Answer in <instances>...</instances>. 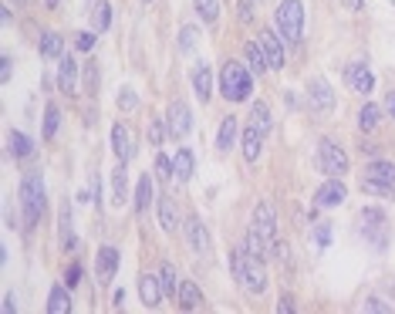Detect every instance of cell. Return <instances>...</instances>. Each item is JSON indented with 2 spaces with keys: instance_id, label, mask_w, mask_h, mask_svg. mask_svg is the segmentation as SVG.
Here are the masks:
<instances>
[{
  "instance_id": "1",
  "label": "cell",
  "mask_w": 395,
  "mask_h": 314,
  "mask_svg": "<svg viewBox=\"0 0 395 314\" xmlns=\"http://www.w3.org/2000/svg\"><path fill=\"white\" fill-rule=\"evenodd\" d=\"M254 91V71L247 68V61H227L220 71V95L227 102H247Z\"/></svg>"
},
{
  "instance_id": "2",
  "label": "cell",
  "mask_w": 395,
  "mask_h": 314,
  "mask_svg": "<svg viewBox=\"0 0 395 314\" xmlns=\"http://www.w3.org/2000/svg\"><path fill=\"white\" fill-rule=\"evenodd\" d=\"M48 209V193H44V176L41 173H30L24 183H21V213H24L27 230H34L41 223Z\"/></svg>"
},
{
  "instance_id": "3",
  "label": "cell",
  "mask_w": 395,
  "mask_h": 314,
  "mask_svg": "<svg viewBox=\"0 0 395 314\" xmlns=\"http://www.w3.org/2000/svg\"><path fill=\"white\" fill-rule=\"evenodd\" d=\"M230 267H234V277H237V281L247 290H250V294H263V290H267V270H263V261L250 257L243 247H240V250H234Z\"/></svg>"
},
{
  "instance_id": "4",
  "label": "cell",
  "mask_w": 395,
  "mask_h": 314,
  "mask_svg": "<svg viewBox=\"0 0 395 314\" xmlns=\"http://www.w3.org/2000/svg\"><path fill=\"white\" fill-rule=\"evenodd\" d=\"M277 34L284 41H290V44L301 41V34H304V3L301 0H281V7H277Z\"/></svg>"
},
{
  "instance_id": "5",
  "label": "cell",
  "mask_w": 395,
  "mask_h": 314,
  "mask_svg": "<svg viewBox=\"0 0 395 314\" xmlns=\"http://www.w3.org/2000/svg\"><path fill=\"white\" fill-rule=\"evenodd\" d=\"M362 236L375 250H389V216L382 209H365L362 213Z\"/></svg>"
},
{
  "instance_id": "6",
  "label": "cell",
  "mask_w": 395,
  "mask_h": 314,
  "mask_svg": "<svg viewBox=\"0 0 395 314\" xmlns=\"http://www.w3.org/2000/svg\"><path fill=\"white\" fill-rule=\"evenodd\" d=\"M317 166L328 176H344L348 173V152H344L335 139H321V146H317Z\"/></svg>"
},
{
  "instance_id": "7",
  "label": "cell",
  "mask_w": 395,
  "mask_h": 314,
  "mask_svg": "<svg viewBox=\"0 0 395 314\" xmlns=\"http://www.w3.org/2000/svg\"><path fill=\"white\" fill-rule=\"evenodd\" d=\"M250 227H254L270 247H277V213H274V207H270L267 200H261V203L254 207V223H250Z\"/></svg>"
},
{
  "instance_id": "8",
  "label": "cell",
  "mask_w": 395,
  "mask_h": 314,
  "mask_svg": "<svg viewBox=\"0 0 395 314\" xmlns=\"http://www.w3.org/2000/svg\"><path fill=\"white\" fill-rule=\"evenodd\" d=\"M115 274H119V250L105 243L102 250H98V257H95V277H98V284L108 288L112 281H115Z\"/></svg>"
},
{
  "instance_id": "9",
  "label": "cell",
  "mask_w": 395,
  "mask_h": 314,
  "mask_svg": "<svg viewBox=\"0 0 395 314\" xmlns=\"http://www.w3.org/2000/svg\"><path fill=\"white\" fill-rule=\"evenodd\" d=\"M263 139H267V135H263L257 125H250V122L243 125V132H240V149H243V162H250V166H254V162L261 159Z\"/></svg>"
},
{
  "instance_id": "10",
  "label": "cell",
  "mask_w": 395,
  "mask_h": 314,
  "mask_svg": "<svg viewBox=\"0 0 395 314\" xmlns=\"http://www.w3.org/2000/svg\"><path fill=\"white\" fill-rule=\"evenodd\" d=\"M186 243H189L196 254H207V250L213 247V236H210L207 223H203L200 216H189V220H186Z\"/></svg>"
},
{
  "instance_id": "11",
  "label": "cell",
  "mask_w": 395,
  "mask_h": 314,
  "mask_svg": "<svg viewBox=\"0 0 395 314\" xmlns=\"http://www.w3.org/2000/svg\"><path fill=\"white\" fill-rule=\"evenodd\" d=\"M344 81H348L355 91H362V95H369L371 88H375V75H371V68L365 64V61L344 64Z\"/></svg>"
},
{
  "instance_id": "12",
  "label": "cell",
  "mask_w": 395,
  "mask_h": 314,
  "mask_svg": "<svg viewBox=\"0 0 395 314\" xmlns=\"http://www.w3.org/2000/svg\"><path fill=\"white\" fill-rule=\"evenodd\" d=\"M257 44H261V51L267 54V64H270V68H284L288 58H284V44H281V34H277V30H261V41H257Z\"/></svg>"
},
{
  "instance_id": "13",
  "label": "cell",
  "mask_w": 395,
  "mask_h": 314,
  "mask_svg": "<svg viewBox=\"0 0 395 314\" xmlns=\"http://www.w3.org/2000/svg\"><path fill=\"white\" fill-rule=\"evenodd\" d=\"M58 85H61V91H64L68 98H75V95H78V58H71V54H64V58H61Z\"/></svg>"
},
{
  "instance_id": "14",
  "label": "cell",
  "mask_w": 395,
  "mask_h": 314,
  "mask_svg": "<svg viewBox=\"0 0 395 314\" xmlns=\"http://www.w3.org/2000/svg\"><path fill=\"white\" fill-rule=\"evenodd\" d=\"M112 149H115V159H119V162H129V159L135 156L132 132L125 122H115V125H112Z\"/></svg>"
},
{
  "instance_id": "15",
  "label": "cell",
  "mask_w": 395,
  "mask_h": 314,
  "mask_svg": "<svg viewBox=\"0 0 395 314\" xmlns=\"http://www.w3.org/2000/svg\"><path fill=\"white\" fill-rule=\"evenodd\" d=\"M308 98H311V105H315L317 112H331L335 108V91H331V85L324 78L308 81Z\"/></svg>"
},
{
  "instance_id": "16",
  "label": "cell",
  "mask_w": 395,
  "mask_h": 314,
  "mask_svg": "<svg viewBox=\"0 0 395 314\" xmlns=\"http://www.w3.org/2000/svg\"><path fill=\"white\" fill-rule=\"evenodd\" d=\"M139 297H142L146 308H159V304L166 301V290H162L156 274H142V277H139Z\"/></svg>"
},
{
  "instance_id": "17",
  "label": "cell",
  "mask_w": 395,
  "mask_h": 314,
  "mask_svg": "<svg viewBox=\"0 0 395 314\" xmlns=\"http://www.w3.org/2000/svg\"><path fill=\"white\" fill-rule=\"evenodd\" d=\"M344 189L338 180H328V183H321L317 186V193H315V207L317 209H328V207H338V203H344Z\"/></svg>"
},
{
  "instance_id": "18",
  "label": "cell",
  "mask_w": 395,
  "mask_h": 314,
  "mask_svg": "<svg viewBox=\"0 0 395 314\" xmlns=\"http://www.w3.org/2000/svg\"><path fill=\"white\" fill-rule=\"evenodd\" d=\"M169 129H173V139H186L193 129V115L183 102H173V108H169Z\"/></svg>"
},
{
  "instance_id": "19",
  "label": "cell",
  "mask_w": 395,
  "mask_h": 314,
  "mask_svg": "<svg viewBox=\"0 0 395 314\" xmlns=\"http://www.w3.org/2000/svg\"><path fill=\"white\" fill-rule=\"evenodd\" d=\"M159 227L166 230V234H176L179 230V209H176V203L169 200V196H159Z\"/></svg>"
},
{
  "instance_id": "20",
  "label": "cell",
  "mask_w": 395,
  "mask_h": 314,
  "mask_svg": "<svg viewBox=\"0 0 395 314\" xmlns=\"http://www.w3.org/2000/svg\"><path fill=\"white\" fill-rule=\"evenodd\" d=\"M193 88H196V98L207 105L213 95V71L210 64H196V71H193Z\"/></svg>"
},
{
  "instance_id": "21",
  "label": "cell",
  "mask_w": 395,
  "mask_h": 314,
  "mask_svg": "<svg viewBox=\"0 0 395 314\" xmlns=\"http://www.w3.org/2000/svg\"><path fill=\"white\" fill-rule=\"evenodd\" d=\"M7 142H10V156L17 159V162H24V159L34 156V142H30V135L21 129H14L7 135Z\"/></svg>"
},
{
  "instance_id": "22",
  "label": "cell",
  "mask_w": 395,
  "mask_h": 314,
  "mask_svg": "<svg viewBox=\"0 0 395 314\" xmlns=\"http://www.w3.org/2000/svg\"><path fill=\"white\" fill-rule=\"evenodd\" d=\"M243 250H247L250 257H257V261H267V257L274 254V247H270V243H267V240H263V236L257 234L254 227H250V230H247V236H243Z\"/></svg>"
},
{
  "instance_id": "23",
  "label": "cell",
  "mask_w": 395,
  "mask_h": 314,
  "mask_svg": "<svg viewBox=\"0 0 395 314\" xmlns=\"http://www.w3.org/2000/svg\"><path fill=\"white\" fill-rule=\"evenodd\" d=\"M37 51H41V58H64V41H61V34L58 30H44L41 34V41H37Z\"/></svg>"
},
{
  "instance_id": "24",
  "label": "cell",
  "mask_w": 395,
  "mask_h": 314,
  "mask_svg": "<svg viewBox=\"0 0 395 314\" xmlns=\"http://www.w3.org/2000/svg\"><path fill=\"white\" fill-rule=\"evenodd\" d=\"M173 173H176V180H179V183H189V180H193V173H196V156H193L189 149H179L176 159H173Z\"/></svg>"
},
{
  "instance_id": "25",
  "label": "cell",
  "mask_w": 395,
  "mask_h": 314,
  "mask_svg": "<svg viewBox=\"0 0 395 314\" xmlns=\"http://www.w3.org/2000/svg\"><path fill=\"white\" fill-rule=\"evenodd\" d=\"M176 297H179V308H183V311H196V308L203 304V290L196 288L193 281H183L179 290H176Z\"/></svg>"
},
{
  "instance_id": "26",
  "label": "cell",
  "mask_w": 395,
  "mask_h": 314,
  "mask_svg": "<svg viewBox=\"0 0 395 314\" xmlns=\"http://www.w3.org/2000/svg\"><path fill=\"white\" fill-rule=\"evenodd\" d=\"M58 230H61L64 250H75V247H78V240L71 236V203H68V200L61 203V213H58Z\"/></svg>"
},
{
  "instance_id": "27",
  "label": "cell",
  "mask_w": 395,
  "mask_h": 314,
  "mask_svg": "<svg viewBox=\"0 0 395 314\" xmlns=\"http://www.w3.org/2000/svg\"><path fill=\"white\" fill-rule=\"evenodd\" d=\"M369 180L395 186V162H389V159H375V162H369Z\"/></svg>"
},
{
  "instance_id": "28",
  "label": "cell",
  "mask_w": 395,
  "mask_h": 314,
  "mask_svg": "<svg viewBox=\"0 0 395 314\" xmlns=\"http://www.w3.org/2000/svg\"><path fill=\"white\" fill-rule=\"evenodd\" d=\"M243 61H247V68H250L254 75H267V68H270V64H267V54H263L261 44H254V41L243 48Z\"/></svg>"
},
{
  "instance_id": "29",
  "label": "cell",
  "mask_w": 395,
  "mask_h": 314,
  "mask_svg": "<svg viewBox=\"0 0 395 314\" xmlns=\"http://www.w3.org/2000/svg\"><path fill=\"white\" fill-rule=\"evenodd\" d=\"M122 166H115V173H112V203L115 207H125L129 203V186H125V169Z\"/></svg>"
},
{
  "instance_id": "30",
  "label": "cell",
  "mask_w": 395,
  "mask_h": 314,
  "mask_svg": "<svg viewBox=\"0 0 395 314\" xmlns=\"http://www.w3.org/2000/svg\"><path fill=\"white\" fill-rule=\"evenodd\" d=\"M91 27H95V34H105L108 27H112V3L108 0H95V7H91Z\"/></svg>"
},
{
  "instance_id": "31",
  "label": "cell",
  "mask_w": 395,
  "mask_h": 314,
  "mask_svg": "<svg viewBox=\"0 0 395 314\" xmlns=\"http://www.w3.org/2000/svg\"><path fill=\"white\" fill-rule=\"evenodd\" d=\"M237 146V119L230 115V119H223V125H220V135H216V149L220 152H230Z\"/></svg>"
},
{
  "instance_id": "32",
  "label": "cell",
  "mask_w": 395,
  "mask_h": 314,
  "mask_svg": "<svg viewBox=\"0 0 395 314\" xmlns=\"http://www.w3.org/2000/svg\"><path fill=\"white\" fill-rule=\"evenodd\" d=\"M71 311V297H68V284L61 288H51V294H48V314H68Z\"/></svg>"
},
{
  "instance_id": "33",
  "label": "cell",
  "mask_w": 395,
  "mask_h": 314,
  "mask_svg": "<svg viewBox=\"0 0 395 314\" xmlns=\"http://www.w3.org/2000/svg\"><path fill=\"white\" fill-rule=\"evenodd\" d=\"M378 122H382V108H378L375 102L362 105V112H358V129H362L365 135H369V132L378 129Z\"/></svg>"
},
{
  "instance_id": "34",
  "label": "cell",
  "mask_w": 395,
  "mask_h": 314,
  "mask_svg": "<svg viewBox=\"0 0 395 314\" xmlns=\"http://www.w3.org/2000/svg\"><path fill=\"white\" fill-rule=\"evenodd\" d=\"M58 129H61V108H58V105H48V108H44V122H41V139L51 142L54 135H58Z\"/></svg>"
},
{
  "instance_id": "35",
  "label": "cell",
  "mask_w": 395,
  "mask_h": 314,
  "mask_svg": "<svg viewBox=\"0 0 395 314\" xmlns=\"http://www.w3.org/2000/svg\"><path fill=\"white\" fill-rule=\"evenodd\" d=\"M152 203V180L149 176H142L139 186H135V213H146Z\"/></svg>"
},
{
  "instance_id": "36",
  "label": "cell",
  "mask_w": 395,
  "mask_h": 314,
  "mask_svg": "<svg viewBox=\"0 0 395 314\" xmlns=\"http://www.w3.org/2000/svg\"><path fill=\"white\" fill-rule=\"evenodd\" d=\"M250 125H257L263 135H270V108H267V102H254V108H250Z\"/></svg>"
},
{
  "instance_id": "37",
  "label": "cell",
  "mask_w": 395,
  "mask_h": 314,
  "mask_svg": "<svg viewBox=\"0 0 395 314\" xmlns=\"http://www.w3.org/2000/svg\"><path fill=\"white\" fill-rule=\"evenodd\" d=\"M159 284L166 290V297H176L179 284H176V267H173V263H162V267H159Z\"/></svg>"
},
{
  "instance_id": "38",
  "label": "cell",
  "mask_w": 395,
  "mask_h": 314,
  "mask_svg": "<svg viewBox=\"0 0 395 314\" xmlns=\"http://www.w3.org/2000/svg\"><path fill=\"white\" fill-rule=\"evenodd\" d=\"M196 3V14L207 21V24H216V17H220V0H193Z\"/></svg>"
},
{
  "instance_id": "39",
  "label": "cell",
  "mask_w": 395,
  "mask_h": 314,
  "mask_svg": "<svg viewBox=\"0 0 395 314\" xmlns=\"http://www.w3.org/2000/svg\"><path fill=\"white\" fill-rule=\"evenodd\" d=\"M311 240H315V247H331V223H315V230H311Z\"/></svg>"
},
{
  "instance_id": "40",
  "label": "cell",
  "mask_w": 395,
  "mask_h": 314,
  "mask_svg": "<svg viewBox=\"0 0 395 314\" xmlns=\"http://www.w3.org/2000/svg\"><path fill=\"white\" fill-rule=\"evenodd\" d=\"M169 132H173V129H166V122H159V119H156V122H149V142L159 149L162 142H169V139H166Z\"/></svg>"
},
{
  "instance_id": "41",
  "label": "cell",
  "mask_w": 395,
  "mask_h": 314,
  "mask_svg": "<svg viewBox=\"0 0 395 314\" xmlns=\"http://www.w3.org/2000/svg\"><path fill=\"white\" fill-rule=\"evenodd\" d=\"M152 169H156V176H159V180H169V176H176V173H173V159H166L162 152L156 156V162H152Z\"/></svg>"
},
{
  "instance_id": "42",
  "label": "cell",
  "mask_w": 395,
  "mask_h": 314,
  "mask_svg": "<svg viewBox=\"0 0 395 314\" xmlns=\"http://www.w3.org/2000/svg\"><path fill=\"white\" fill-rule=\"evenodd\" d=\"M85 91L88 95L98 91V68H95V61H88V68H85Z\"/></svg>"
},
{
  "instance_id": "43",
  "label": "cell",
  "mask_w": 395,
  "mask_h": 314,
  "mask_svg": "<svg viewBox=\"0 0 395 314\" xmlns=\"http://www.w3.org/2000/svg\"><path fill=\"white\" fill-rule=\"evenodd\" d=\"M179 48H183V51H193V48H196V27L193 24H186L183 30H179Z\"/></svg>"
},
{
  "instance_id": "44",
  "label": "cell",
  "mask_w": 395,
  "mask_h": 314,
  "mask_svg": "<svg viewBox=\"0 0 395 314\" xmlns=\"http://www.w3.org/2000/svg\"><path fill=\"white\" fill-rule=\"evenodd\" d=\"M81 281H85V270H81V263H75V267H68V270H64V284H68V288H78Z\"/></svg>"
},
{
  "instance_id": "45",
  "label": "cell",
  "mask_w": 395,
  "mask_h": 314,
  "mask_svg": "<svg viewBox=\"0 0 395 314\" xmlns=\"http://www.w3.org/2000/svg\"><path fill=\"white\" fill-rule=\"evenodd\" d=\"M119 105H122V112H132V108L139 105V95H135L132 88H122V91H119Z\"/></svg>"
},
{
  "instance_id": "46",
  "label": "cell",
  "mask_w": 395,
  "mask_h": 314,
  "mask_svg": "<svg viewBox=\"0 0 395 314\" xmlns=\"http://www.w3.org/2000/svg\"><path fill=\"white\" fill-rule=\"evenodd\" d=\"M75 48H78V51H91V48H95V34H91V30H81L78 37H75Z\"/></svg>"
},
{
  "instance_id": "47",
  "label": "cell",
  "mask_w": 395,
  "mask_h": 314,
  "mask_svg": "<svg viewBox=\"0 0 395 314\" xmlns=\"http://www.w3.org/2000/svg\"><path fill=\"white\" fill-rule=\"evenodd\" d=\"M237 17L243 21V24L254 21V7H250V0H237Z\"/></svg>"
},
{
  "instance_id": "48",
  "label": "cell",
  "mask_w": 395,
  "mask_h": 314,
  "mask_svg": "<svg viewBox=\"0 0 395 314\" xmlns=\"http://www.w3.org/2000/svg\"><path fill=\"white\" fill-rule=\"evenodd\" d=\"M362 311H382V314H389L392 308H389V304H385L382 297H369V301L362 304Z\"/></svg>"
},
{
  "instance_id": "49",
  "label": "cell",
  "mask_w": 395,
  "mask_h": 314,
  "mask_svg": "<svg viewBox=\"0 0 395 314\" xmlns=\"http://www.w3.org/2000/svg\"><path fill=\"white\" fill-rule=\"evenodd\" d=\"M10 71H14V64H10V54H3V61H0V81H3V85L10 81Z\"/></svg>"
},
{
  "instance_id": "50",
  "label": "cell",
  "mask_w": 395,
  "mask_h": 314,
  "mask_svg": "<svg viewBox=\"0 0 395 314\" xmlns=\"http://www.w3.org/2000/svg\"><path fill=\"white\" fill-rule=\"evenodd\" d=\"M277 311H281V314H290V311H294V297H290V294H284V297L277 301Z\"/></svg>"
},
{
  "instance_id": "51",
  "label": "cell",
  "mask_w": 395,
  "mask_h": 314,
  "mask_svg": "<svg viewBox=\"0 0 395 314\" xmlns=\"http://www.w3.org/2000/svg\"><path fill=\"white\" fill-rule=\"evenodd\" d=\"M0 311H3V314H14V311H17V304H14V294H3V304H0Z\"/></svg>"
},
{
  "instance_id": "52",
  "label": "cell",
  "mask_w": 395,
  "mask_h": 314,
  "mask_svg": "<svg viewBox=\"0 0 395 314\" xmlns=\"http://www.w3.org/2000/svg\"><path fill=\"white\" fill-rule=\"evenodd\" d=\"M385 112L395 119V91H389V95H385Z\"/></svg>"
},
{
  "instance_id": "53",
  "label": "cell",
  "mask_w": 395,
  "mask_h": 314,
  "mask_svg": "<svg viewBox=\"0 0 395 314\" xmlns=\"http://www.w3.org/2000/svg\"><path fill=\"white\" fill-rule=\"evenodd\" d=\"M344 7H348V10H362V3H365V0H342Z\"/></svg>"
},
{
  "instance_id": "54",
  "label": "cell",
  "mask_w": 395,
  "mask_h": 314,
  "mask_svg": "<svg viewBox=\"0 0 395 314\" xmlns=\"http://www.w3.org/2000/svg\"><path fill=\"white\" fill-rule=\"evenodd\" d=\"M58 3H61V0H48V7H58Z\"/></svg>"
},
{
  "instance_id": "55",
  "label": "cell",
  "mask_w": 395,
  "mask_h": 314,
  "mask_svg": "<svg viewBox=\"0 0 395 314\" xmlns=\"http://www.w3.org/2000/svg\"><path fill=\"white\" fill-rule=\"evenodd\" d=\"M7 3H24V0H7Z\"/></svg>"
},
{
  "instance_id": "56",
  "label": "cell",
  "mask_w": 395,
  "mask_h": 314,
  "mask_svg": "<svg viewBox=\"0 0 395 314\" xmlns=\"http://www.w3.org/2000/svg\"><path fill=\"white\" fill-rule=\"evenodd\" d=\"M142 3H152V0H142Z\"/></svg>"
}]
</instances>
